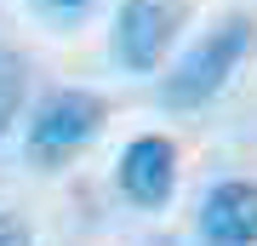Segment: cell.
Here are the masks:
<instances>
[{"instance_id":"ba28073f","label":"cell","mask_w":257,"mask_h":246,"mask_svg":"<svg viewBox=\"0 0 257 246\" xmlns=\"http://www.w3.org/2000/svg\"><path fill=\"white\" fill-rule=\"evenodd\" d=\"M46 6H57V12H74V6H86V0H46Z\"/></svg>"},{"instance_id":"8992f818","label":"cell","mask_w":257,"mask_h":246,"mask_svg":"<svg viewBox=\"0 0 257 246\" xmlns=\"http://www.w3.org/2000/svg\"><path fill=\"white\" fill-rule=\"evenodd\" d=\"M23 86H29L23 63H18V57H12V52H0V137H6V132H12V120H18Z\"/></svg>"},{"instance_id":"6da1fadb","label":"cell","mask_w":257,"mask_h":246,"mask_svg":"<svg viewBox=\"0 0 257 246\" xmlns=\"http://www.w3.org/2000/svg\"><path fill=\"white\" fill-rule=\"evenodd\" d=\"M246 52H251V18H223L183 63L166 74V103H172V109H194V103L217 98Z\"/></svg>"},{"instance_id":"52a82bcc","label":"cell","mask_w":257,"mask_h":246,"mask_svg":"<svg viewBox=\"0 0 257 246\" xmlns=\"http://www.w3.org/2000/svg\"><path fill=\"white\" fill-rule=\"evenodd\" d=\"M0 246H35V240H29V229H23L18 218H6V212H0Z\"/></svg>"},{"instance_id":"277c9868","label":"cell","mask_w":257,"mask_h":246,"mask_svg":"<svg viewBox=\"0 0 257 246\" xmlns=\"http://www.w3.org/2000/svg\"><path fill=\"white\" fill-rule=\"evenodd\" d=\"M120 189L138 206H166L172 201V189H177V149H172V137H160V132L132 137L126 155H120Z\"/></svg>"},{"instance_id":"7a4b0ae2","label":"cell","mask_w":257,"mask_h":246,"mask_svg":"<svg viewBox=\"0 0 257 246\" xmlns=\"http://www.w3.org/2000/svg\"><path fill=\"white\" fill-rule=\"evenodd\" d=\"M103 115L109 109H103L97 92H80V86L52 92L35 109V120H29V160L35 166H63L69 155H80L103 132Z\"/></svg>"},{"instance_id":"3957f363","label":"cell","mask_w":257,"mask_h":246,"mask_svg":"<svg viewBox=\"0 0 257 246\" xmlns=\"http://www.w3.org/2000/svg\"><path fill=\"white\" fill-rule=\"evenodd\" d=\"M183 29V0H120L114 18V52L126 69H155L166 57V46Z\"/></svg>"},{"instance_id":"5b68a950","label":"cell","mask_w":257,"mask_h":246,"mask_svg":"<svg viewBox=\"0 0 257 246\" xmlns=\"http://www.w3.org/2000/svg\"><path fill=\"white\" fill-rule=\"evenodd\" d=\"M200 240L206 246H257V183L223 178L200 201Z\"/></svg>"}]
</instances>
